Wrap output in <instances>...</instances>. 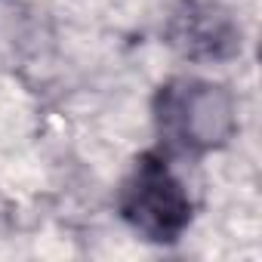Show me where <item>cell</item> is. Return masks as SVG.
<instances>
[{"label":"cell","mask_w":262,"mask_h":262,"mask_svg":"<svg viewBox=\"0 0 262 262\" xmlns=\"http://www.w3.org/2000/svg\"><path fill=\"white\" fill-rule=\"evenodd\" d=\"M155 111L161 136L179 151H213L237 133L234 96L213 80H170L167 86H161Z\"/></svg>","instance_id":"1"},{"label":"cell","mask_w":262,"mask_h":262,"mask_svg":"<svg viewBox=\"0 0 262 262\" xmlns=\"http://www.w3.org/2000/svg\"><path fill=\"white\" fill-rule=\"evenodd\" d=\"M120 216L145 241L173 244L191 225V198L164 158L142 155L120 188Z\"/></svg>","instance_id":"2"},{"label":"cell","mask_w":262,"mask_h":262,"mask_svg":"<svg viewBox=\"0 0 262 262\" xmlns=\"http://www.w3.org/2000/svg\"><path fill=\"white\" fill-rule=\"evenodd\" d=\"M167 43L191 62H225L241 53V25L219 0H179L167 19Z\"/></svg>","instance_id":"3"}]
</instances>
